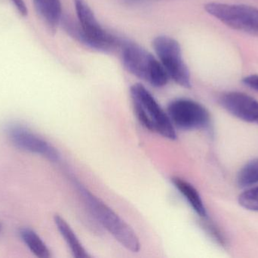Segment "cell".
<instances>
[{"instance_id": "1", "label": "cell", "mask_w": 258, "mask_h": 258, "mask_svg": "<svg viewBox=\"0 0 258 258\" xmlns=\"http://www.w3.org/2000/svg\"><path fill=\"white\" fill-rule=\"evenodd\" d=\"M77 19L62 15L60 24L67 33L80 43L101 51L120 48L122 39L107 32L89 7L86 0H74Z\"/></svg>"}, {"instance_id": "2", "label": "cell", "mask_w": 258, "mask_h": 258, "mask_svg": "<svg viewBox=\"0 0 258 258\" xmlns=\"http://www.w3.org/2000/svg\"><path fill=\"white\" fill-rule=\"evenodd\" d=\"M130 93L135 115L143 127L171 140L177 139L175 127L168 114L145 86L136 83L130 88Z\"/></svg>"}, {"instance_id": "3", "label": "cell", "mask_w": 258, "mask_h": 258, "mask_svg": "<svg viewBox=\"0 0 258 258\" xmlns=\"http://www.w3.org/2000/svg\"><path fill=\"white\" fill-rule=\"evenodd\" d=\"M77 186L85 204L89 208L95 219L122 246L132 252H138L141 249V243L133 229L110 208L92 195L86 188L80 184H77Z\"/></svg>"}, {"instance_id": "4", "label": "cell", "mask_w": 258, "mask_h": 258, "mask_svg": "<svg viewBox=\"0 0 258 258\" xmlns=\"http://www.w3.org/2000/svg\"><path fill=\"white\" fill-rule=\"evenodd\" d=\"M122 62L125 69L155 87H162L169 77L159 60L140 45L122 41L120 45Z\"/></svg>"}, {"instance_id": "5", "label": "cell", "mask_w": 258, "mask_h": 258, "mask_svg": "<svg viewBox=\"0 0 258 258\" xmlns=\"http://www.w3.org/2000/svg\"><path fill=\"white\" fill-rule=\"evenodd\" d=\"M205 9L230 28L258 36V8L247 5L209 3L205 6Z\"/></svg>"}, {"instance_id": "6", "label": "cell", "mask_w": 258, "mask_h": 258, "mask_svg": "<svg viewBox=\"0 0 258 258\" xmlns=\"http://www.w3.org/2000/svg\"><path fill=\"white\" fill-rule=\"evenodd\" d=\"M153 46L169 78L182 87L190 88V73L183 61L179 42L169 36H160L155 38Z\"/></svg>"}, {"instance_id": "7", "label": "cell", "mask_w": 258, "mask_h": 258, "mask_svg": "<svg viewBox=\"0 0 258 258\" xmlns=\"http://www.w3.org/2000/svg\"><path fill=\"white\" fill-rule=\"evenodd\" d=\"M167 114L174 127L180 130H208L211 127L209 111L194 100H173L168 106Z\"/></svg>"}, {"instance_id": "8", "label": "cell", "mask_w": 258, "mask_h": 258, "mask_svg": "<svg viewBox=\"0 0 258 258\" xmlns=\"http://www.w3.org/2000/svg\"><path fill=\"white\" fill-rule=\"evenodd\" d=\"M8 136L18 148L44 156L52 162H57L60 158L58 151L39 136L19 124H11L7 128Z\"/></svg>"}, {"instance_id": "9", "label": "cell", "mask_w": 258, "mask_h": 258, "mask_svg": "<svg viewBox=\"0 0 258 258\" xmlns=\"http://www.w3.org/2000/svg\"><path fill=\"white\" fill-rule=\"evenodd\" d=\"M218 101L222 108L236 118L258 125V101L248 94L224 92L220 95Z\"/></svg>"}, {"instance_id": "10", "label": "cell", "mask_w": 258, "mask_h": 258, "mask_svg": "<svg viewBox=\"0 0 258 258\" xmlns=\"http://www.w3.org/2000/svg\"><path fill=\"white\" fill-rule=\"evenodd\" d=\"M35 9L51 31L54 32L62 17L60 0H33Z\"/></svg>"}, {"instance_id": "11", "label": "cell", "mask_w": 258, "mask_h": 258, "mask_svg": "<svg viewBox=\"0 0 258 258\" xmlns=\"http://www.w3.org/2000/svg\"><path fill=\"white\" fill-rule=\"evenodd\" d=\"M174 186L178 189L179 192L185 197L186 201L190 204L194 212L202 218H207V211L205 207L204 203L198 191L192 185L179 177H173L171 179Z\"/></svg>"}, {"instance_id": "12", "label": "cell", "mask_w": 258, "mask_h": 258, "mask_svg": "<svg viewBox=\"0 0 258 258\" xmlns=\"http://www.w3.org/2000/svg\"><path fill=\"white\" fill-rule=\"evenodd\" d=\"M54 219L57 230L60 232L62 237L64 239L65 242L68 244L74 257L77 258L90 257L67 221L59 215H55Z\"/></svg>"}, {"instance_id": "13", "label": "cell", "mask_w": 258, "mask_h": 258, "mask_svg": "<svg viewBox=\"0 0 258 258\" xmlns=\"http://www.w3.org/2000/svg\"><path fill=\"white\" fill-rule=\"evenodd\" d=\"M21 239L29 249L39 258H50L51 253L39 236L30 229H22L20 232Z\"/></svg>"}, {"instance_id": "14", "label": "cell", "mask_w": 258, "mask_h": 258, "mask_svg": "<svg viewBox=\"0 0 258 258\" xmlns=\"http://www.w3.org/2000/svg\"><path fill=\"white\" fill-rule=\"evenodd\" d=\"M258 183V159L250 161L238 174L237 184L242 189Z\"/></svg>"}, {"instance_id": "15", "label": "cell", "mask_w": 258, "mask_h": 258, "mask_svg": "<svg viewBox=\"0 0 258 258\" xmlns=\"http://www.w3.org/2000/svg\"><path fill=\"white\" fill-rule=\"evenodd\" d=\"M239 204L244 209L258 212V186L244 191L239 196Z\"/></svg>"}, {"instance_id": "16", "label": "cell", "mask_w": 258, "mask_h": 258, "mask_svg": "<svg viewBox=\"0 0 258 258\" xmlns=\"http://www.w3.org/2000/svg\"><path fill=\"white\" fill-rule=\"evenodd\" d=\"M205 228L207 230L208 233L212 236L214 239H215L218 243L222 246H226L227 245V240L225 239L224 235L221 233V232L218 230V227L215 224H211V223L207 222L206 221L205 224Z\"/></svg>"}, {"instance_id": "17", "label": "cell", "mask_w": 258, "mask_h": 258, "mask_svg": "<svg viewBox=\"0 0 258 258\" xmlns=\"http://www.w3.org/2000/svg\"><path fill=\"white\" fill-rule=\"evenodd\" d=\"M242 83L248 87L258 92V74L246 76L242 79Z\"/></svg>"}, {"instance_id": "18", "label": "cell", "mask_w": 258, "mask_h": 258, "mask_svg": "<svg viewBox=\"0 0 258 258\" xmlns=\"http://www.w3.org/2000/svg\"><path fill=\"white\" fill-rule=\"evenodd\" d=\"M12 3L15 5L16 9H18V12H20L22 16H27L28 14V11H27V6H26L24 0H12Z\"/></svg>"}, {"instance_id": "19", "label": "cell", "mask_w": 258, "mask_h": 258, "mask_svg": "<svg viewBox=\"0 0 258 258\" xmlns=\"http://www.w3.org/2000/svg\"><path fill=\"white\" fill-rule=\"evenodd\" d=\"M124 1L127 2L128 3H137V2L142 1V0H124Z\"/></svg>"}, {"instance_id": "20", "label": "cell", "mask_w": 258, "mask_h": 258, "mask_svg": "<svg viewBox=\"0 0 258 258\" xmlns=\"http://www.w3.org/2000/svg\"><path fill=\"white\" fill-rule=\"evenodd\" d=\"M2 228H3V224H2L1 221H0V232H1Z\"/></svg>"}]
</instances>
